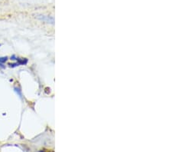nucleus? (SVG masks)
I'll return each instance as SVG.
<instances>
[{
  "mask_svg": "<svg viewBox=\"0 0 172 152\" xmlns=\"http://www.w3.org/2000/svg\"><path fill=\"white\" fill-rule=\"evenodd\" d=\"M35 18L39 19L40 21H42L45 23H49V24H54L55 23V18L51 16H43V15H37L35 16Z\"/></svg>",
  "mask_w": 172,
  "mask_h": 152,
  "instance_id": "f257e3e1",
  "label": "nucleus"
},
{
  "mask_svg": "<svg viewBox=\"0 0 172 152\" xmlns=\"http://www.w3.org/2000/svg\"><path fill=\"white\" fill-rule=\"evenodd\" d=\"M16 60H17V63L19 65H26L28 63L27 58H17Z\"/></svg>",
  "mask_w": 172,
  "mask_h": 152,
  "instance_id": "f03ea898",
  "label": "nucleus"
},
{
  "mask_svg": "<svg viewBox=\"0 0 172 152\" xmlns=\"http://www.w3.org/2000/svg\"><path fill=\"white\" fill-rule=\"evenodd\" d=\"M8 60V57H0V63L6 62Z\"/></svg>",
  "mask_w": 172,
  "mask_h": 152,
  "instance_id": "7ed1b4c3",
  "label": "nucleus"
},
{
  "mask_svg": "<svg viewBox=\"0 0 172 152\" xmlns=\"http://www.w3.org/2000/svg\"><path fill=\"white\" fill-rule=\"evenodd\" d=\"M0 46H1V45H0Z\"/></svg>",
  "mask_w": 172,
  "mask_h": 152,
  "instance_id": "20e7f679",
  "label": "nucleus"
}]
</instances>
